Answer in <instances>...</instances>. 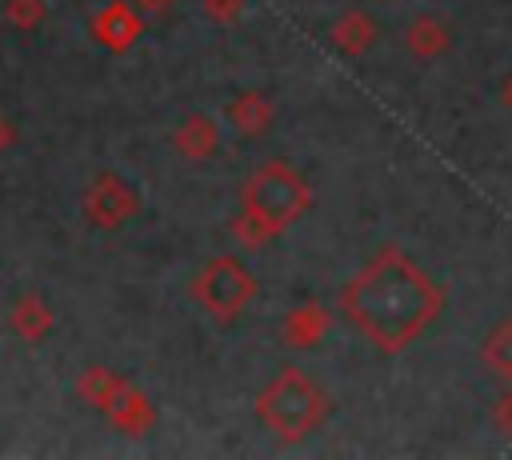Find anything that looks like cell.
Wrapping results in <instances>:
<instances>
[{
	"instance_id": "d6986e66",
	"label": "cell",
	"mask_w": 512,
	"mask_h": 460,
	"mask_svg": "<svg viewBox=\"0 0 512 460\" xmlns=\"http://www.w3.org/2000/svg\"><path fill=\"white\" fill-rule=\"evenodd\" d=\"M132 4H136L140 12H168L176 0H132Z\"/></svg>"
},
{
	"instance_id": "9c48e42d",
	"label": "cell",
	"mask_w": 512,
	"mask_h": 460,
	"mask_svg": "<svg viewBox=\"0 0 512 460\" xmlns=\"http://www.w3.org/2000/svg\"><path fill=\"white\" fill-rule=\"evenodd\" d=\"M404 48L416 56V60H440L448 48H452V28L444 16H432V12H420L408 20L404 28Z\"/></svg>"
},
{
	"instance_id": "e0dca14e",
	"label": "cell",
	"mask_w": 512,
	"mask_h": 460,
	"mask_svg": "<svg viewBox=\"0 0 512 460\" xmlns=\"http://www.w3.org/2000/svg\"><path fill=\"white\" fill-rule=\"evenodd\" d=\"M204 16L216 24H240L244 0H204Z\"/></svg>"
},
{
	"instance_id": "8fae6325",
	"label": "cell",
	"mask_w": 512,
	"mask_h": 460,
	"mask_svg": "<svg viewBox=\"0 0 512 460\" xmlns=\"http://www.w3.org/2000/svg\"><path fill=\"white\" fill-rule=\"evenodd\" d=\"M328 40H332L344 56H364V52L380 40V28H376V20H372L364 8H348V12L336 16V24L328 28Z\"/></svg>"
},
{
	"instance_id": "4fadbf2b",
	"label": "cell",
	"mask_w": 512,
	"mask_h": 460,
	"mask_svg": "<svg viewBox=\"0 0 512 460\" xmlns=\"http://www.w3.org/2000/svg\"><path fill=\"white\" fill-rule=\"evenodd\" d=\"M8 328H12L24 344H40V340L56 328V316H52V308H48L40 296H20V300L12 304V312H8Z\"/></svg>"
},
{
	"instance_id": "ffe728a7",
	"label": "cell",
	"mask_w": 512,
	"mask_h": 460,
	"mask_svg": "<svg viewBox=\"0 0 512 460\" xmlns=\"http://www.w3.org/2000/svg\"><path fill=\"white\" fill-rule=\"evenodd\" d=\"M500 104L512 112V72H508V76H504V84H500Z\"/></svg>"
},
{
	"instance_id": "6da1fadb",
	"label": "cell",
	"mask_w": 512,
	"mask_h": 460,
	"mask_svg": "<svg viewBox=\"0 0 512 460\" xmlns=\"http://www.w3.org/2000/svg\"><path fill=\"white\" fill-rule=\"evenodd\" d=\"M340 316L384 356L412 348L444 312V288L396 244H384L344 288Z\"/></svg>"
},
{
	"instance_id": "ba28073f",
	"label": "cell",
	"mask_w": 512,
	"mask_h": 460,
	"mask_svg": "<svg viewBox=\"0 0 512 460\" xmlns=\"http://www.w3.org/2000/svg\"><path fill=\"white\" fill-rule=\"evenodd\" d=\"M104 416L112 420V428H120V432H128V436H144V432H152V424H156L152 400H148L136 384H128V380L116 388V396L108 400Z\"/></svg>"
},
{
	"instance_id": "7402d4cb",
	"label": "cell",
	"mask_w": 512,
	"mask_h": 460,
	"mask_svg": "<svg viewBox=\"0 0 512 460\" xmlns=\"http://www.w3.org/2000/svg\"><path fill=\"white\" fill-rule=\"evenodd\" d=\"M380 4H384V0H380Z\"/></svg>"
},
{
	"instance_id": "3957f363",
	"label": "cell",
	"mask_w": 512,
	"mask_h": 460,
	"mask_svg": "<svg viewBox=\"0 0 512 460\" xmlns=\"http://www.w3.org/2000/svg\"><path fill=\"white\" fill-rule=\"evenodd\" d=\"M328 392L300 368H280L256 396V420L276 436V440H304L328 420Z\"/></svg>"
},
{
	"instance_id": "8992f818",
	"label": "cell",
	"mask_w": 512,
	"mask_h": 460,
	"mask_svg": "<svg viewBox=\"0 0 512 460\" xmlns=\"http://www.w3.org/2000/svg\"><path fill=\"white\" fill-rule=\"evenodd\" d=\"M92 36L96 44H104L108 52H128L140 36H144V16L136 4L128 0H108L96 16H92Z\"/></svg>"
},
{
	"instance_id": "277c9868",
	"label": "cell",
	"mask_w": 512,
	"mask_h": 460,
	"mask_svg": "<svg viewBox=\"0 0 512 460\" xmlns=\"http://www.w3.org/2000/svg\"><path fill=\"white\" fill-rule=\"evenodd\" d=\"M188 292H192V300L216 324H232L256 300V276L236 256H208L200 264V272L192 276V288Z\"/></svg>"
},
{
	"instance_id": "ac0fdd59",
	"label": "cell",
	"mask_w": 512,
	"mask_h": 460,
	"mask_svg": "<svg viewBox=\"0 0 512 460\" xmlns=\"http://www.w3.org/2000/svg\"><path fill=\"white\" fill-rule=\"evenodd\" d=\"M492 420H496V428L512 440V388L496 396V404H492Z\"/></svg>"
},
{
	"instance_id": "30bf717a",
	"label": "cell",
	"mask_w": 512,
	"mask_h": 460,
	"mask_svg": "<svg viewBox=\"0 0 512 460\" xmlns=\"http://www.w3.org/2000/svg\"><path fill=\"white\" fill-rule=\"evenodd\" d=\"M224 116H228V124H232L240 136H260V132L272 128L276 104H272L264 92H256V88H244V92H236V96L224 104Z\"/></svg>"
},
{
	"instance_id": "44dd1931",
	"label": "cell",
	"mask_w": 512,
	"mask_h": 460,
	"mask_svg": "<svg viewBox=\"0 0 512 460\" xmlns=\"http://www.w3.org/2000/svg\"><path fill=\"white\" fill-rule=\"evenodd\" d=\"M8 144H12V124H8L4 116H0V152H4Z\"/></svg>"
},
{
	"instance_id": "52a82bcc",
	"label": "cell",
	"mask_w": 512,
	"mask_h": 460,
	"mask_svg": "<svg viewBox=\"0 0 512 460\" xmlns=\"http://www.w3.org/2000/svg\"><path fill=\"white\" fill-rule=\"evenodd\" d=\"M332 328V316L320 300H304L296 304L284 320H280V344L284 348H296V352H312Z\"/></svg>"
},
{
	"instance_id": "5bb4252c",
	"label": "cell",
	"mask_w": 512,
	"mask_h": 460,
	"mask_svg": "<svg viewBox=\"0 0 512 460\" xmlns=\"http://www.w3.org/2000/svg\"><path fill=\"white\" fill-rule=\"evenodd\" d=\"M480 360H484L488 372H496L512 384V316L488 328V336L480 344Z\"/></svg>"
},
{
	"instance_id": "2e32d148",
	"label": "cell",
	"mask_w": 512,
	"mask_h": 460,
	"mask_svg": "<svg viewBox=\"0 0 512 460\" xmlns=\"http://www.w3.org/2000/svg\"><path fill=\"white\" fill-rule=\"evenodd\" d=\"M44 16H48L44 0H4V20H8L12 28H20V32L40 28V24H44Z\"/></svg>"
},
{
	"instance_id": "9a60e30c",
	"label": "cell",
	"mask_w": 512,
	"mask_h": 460,
	"mask_svg": "<svg viewBox=\"0 0 512 460\" xmlns=\"http://www.w3.org/2000/svg\"><path fill=\"white\" fill-rule=\"evenodd\" d=\"M124 384V376H116L112 368H100V364H92V368H84L80 372V380H76V392H80V400L84 404H92V408H108V400L116 396V388Z\"/></svg>"
},
{
	"instance_id": "5b68a950",
	"label": "cell",
	"mask_w": 512,
	"mask_h": 460,
	"mask_svg": "<svg viewBox=\"0 0 512 460\" xmlns=\"http://www.w3.org/2000/svg\"><path fill=\"white\" fill-rule=\"evenodd\" d=\"M136 208H140L136 188H128L116 172H100L84 192V216L92 228H104V232H116L120 224H128Z\"/></svg>"
},
{
	"instance_id": "7a4b0ae2",
	"label": "cell",
	"mask_w": 512,
	"mask_h": 460,
	"mask_svg": "<svg viewBox=\"0 0 512 460\" xmlns=\"http://www.w3.org/2000/svg\"><path fill=\"white\" fill-rule=\"evenodd\" d=\"M312 208V184L308 176L272 156L256 164L240 184V212L232 216V240L240 248H264L284 228H292Z\"/></svg>"
},
{
	"instance_id": "7c38bea8",
	"label": "cell",
	"mask_w": 512,
	"mask_h": 460,
	"mask_svg": "<svg viewBox=\"0 0 512 460\" xmlns=\"http://www.w3.org/2000/svg\"><path fill=\"white\" fill-rule=\"evenodd\" d=\"M172 148L184 156V160H208L216 156L220 148V128L208 112H192L176 132H172Z\"/></svg>"
}]
</instances>
